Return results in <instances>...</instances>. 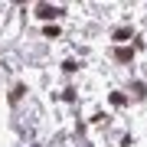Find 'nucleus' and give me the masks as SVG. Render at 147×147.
I'll list each match as a JSON object with an SVG mask.
<instances>
[{"label": "nucleus", "mask_w": 147, "mask_h": 147, "mask_svg": "<svg viewBox=\"0 0 147 147\" xmlns=\"http://www.w3.org/2000/svg\"><path fill=\"white\" fill-rule=\"evenodd\" d=\"M115 59H118V62H131V49H118Z\"/></svg>", "instance_id": "f03ea898"}, {"label": "nucleus", "mask_w": 147, "mask_h": 147, "mask_svg": "<svg viewBox=\"0 0 147 147\" xmlns=\"http://www.w3.org/2000/svg\"><path fill=\"white\" fill-rule=\"evenodd\" d=\"M23 98V85H13V92H10V101H20Z\"/></svg>", "instance_id": "7ed1b4c3"}, {"label": "nucleus", "mask_w": 147, "mask_h": 147, "mask_svg": "<svg viewBox=\"0 0 147 147\" xmlns=\"http://www.w3.org/2000/svg\"><path fill=\"white\" fill-rule=\"evenodd\" d=\"M36 13L42 16V20H53V16H59V13H62V7H49V3H39V7H36Z\"/></svg>", "instance_id": "f257e3e1"}]
</instances>
